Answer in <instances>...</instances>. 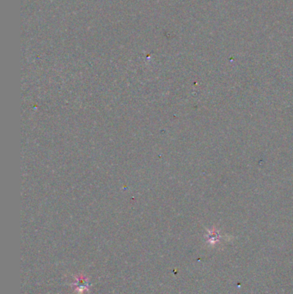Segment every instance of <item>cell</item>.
Here are the masks:
<instances>
[{"label": "cell", "instance_id": "obj_1", "mask_svg": "<svg viewBox=\"0 0 293 294\" xmlns=\"http://www.w3.org/2000/svg\"><path fill=\"white\" fill-rule=\"evenodd\" d=\"M74 286L77 291H84L88 290V280L83 276H80L79 278L76 279V281L74 283Z\"/></svg>", "mask_w": 293, "mask_h": 294}]
</instances>
